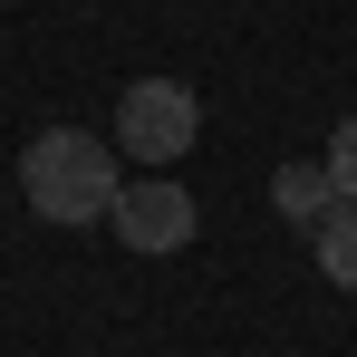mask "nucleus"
<instances>
[{"mask_svg": "<svg viewBox=\"0 0 357 357\" xmlns=\"http://www.w3.org/2000/svg\"><path fill=\"white\" fill-rule=\"evenodd\" d=\"M20 193H29L39 222L77 232V222H107V213H116L126 174H116V155H107V135L49 126V135H29V155H20Z\"/></svg>", "mask_w": 357, "mask_h": 357, "instance_id": "obj_1", "label": "nucleus"}, {"mask_svg": "<svg viewBox=\"0 0 357 357\" xmlns=\"http://www.w3.org/2000/svg\"><path fill=\"white\" fill-rule=\"evenodd\" d=\"M193 135H203V97L183 87V77H135L116 97V155H145L155 174L193 155Z\"/></svg>", "mask_w": 357, "mask_h": 357, "instance_id": "obj_2", "label": "nucleus"}, {"mask_svg": "<svg viewBox=\"0 0 357 357\" xmlns=\"http://www.w3.org/2000/svg\"><path fill=\"white\" fill-rule=\"evenodd\" d=\"M319 165H328V183L357 203V116H338V135H328V155H319Z\"/></svg>", "mask_w": 357, "mask_h": 357, "instance_id": "obj_6", "label": "nucleus"}, {"mask_svg": "<svg viewBox=\"0 0 357 357\" xmlns=\"http://www.w3.org/2000/svg\"><path fill=\"white\" fill-rule=\"evenodd\" d=\"M271 203H280L290 222L319 232V222H328V203H338V183H328V165H280V174H271Z\"/></svg>", "mask_w": 357, "mask_h": 357, "instance_id": "obj_4", "label": "nucleus"}, {"mask_svg": "<svg viewBox=\"0 0 357 357\" xmlns=\"http://www.w3.org/2000/svg\"><path fill=\"white\" fill-rule=\"evenodd\" d=\"M309 251H319V271H328L338 290H357V203H348V193L328 203V222L309 232Z\"/></svg>", "mask_w": 357, "mask_h": 357, "instance_id": "obj_5", "label": "nucleus"}, {"mask_svg": "<svg viewBox=\"0 0 357 357\" xmlns=\"http://www.w3.org/2000/svg\"><path fill=\"white\" fill-rule=\"evenodd\" d=\"M193 222H203V213H193V193H183L174 174L126 183L116 213H107V232H116L126 251H145V261H155V251H183V241H193Z\"/></svg>", "mask_w": 357, "mask_h": 357, "instance_id": "obj_3", "label": "nucleus"}]
</instances>
